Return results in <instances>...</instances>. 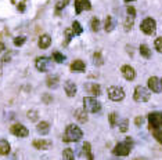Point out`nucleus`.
Masks as SVG:
<instances>
[{
    "label": "nucleus",
    "instance_id": "nucleus-32",
    "mask_svg": "<svg viewBox=\"0 0 162 160\" xmlns=\"http://www.w3.org/2000/svg\"><path fill=\"white\" fill-rule=\"evenodd\" d=\"M93 61L96 65H103V58H101V52H94L93 55Z\"/></svg>",
    "mask_w": 162,
    "mask_h": 160
},
{
    "label": "nucleus",
    "instance_id": "nucleus-44",
    "mask_svg": "<svg viewBox=\"0 0 162 160\" xmlns=\"http://www.w3.org/2000/svg\"><path fill=\"white\" fill-rule=\"evenodd\" d=\"M125 2H126V3H129V2H133V0H125Z\"/></svg>",
    "mask_w": 162,
    "mask_h": 160
},
{
    "label": "nucleus",
    "instance_id": "nucleus-10",
    "mask_svg": "<svg viewBox=\"0 0 162 160\" xmlns=\"http://www.w3.org/2000/svg\"><path fill=\"white\" fill-rule=\"evenodd\" d=\"M126 13H128V17H126V19H125V30H130L132 26H133V24H134L136 10H134V7L129 6V7L126 8Z\"/></svg>",
    "mask_w": 162,
    "mask_h": 160
},
{
    "label": "nucleus",
    "instance_id": "nucleus-22",
    "mask_svg": "<svg viewBox=\"0 0 162 160\" xmlns=\"http://www.w3.org/2000/svg\"><path fill=\"white\" fill-rule=\"evenodd\" d=\"M46 84H47V87H50V88H56L57 86H58V76H57V74L49 76L47 80H46Z\"/></svg>",
    "mask_w": 162,
    "mask_h": 160
},
{
    "label": "nucleus",
    "instance_id": "nucleus-9",
    "mask_svg": "<svg viewBox=\"0 0 162 160\" xmlns=\"http://www.w3.org/2000/svg\"><path fill=\"white\" fill-rule=\"evenodd\" d=\"M10 132L18 138H25V137H28V134H29L28 128H26L25 126H22V124H14V126H11Z\"/></svg>",
    "mask_w": 162,
    "mask_h": 160
},
{
    "label": "nucleus",
    "instance_id": "nucleus-7",
    "mask_svg": "<svg viewBox=\"0 0 162 160\" xmlns=\"http://www.w3.org/2000/svg\"><path fill=\"white\" fill-rule=\"evenodd\" d=\"M51 65H53V61L47 57H39L35 62V66L39 72H47L51 69Z\"/></svg>",
    "mask_w": 162,
    "mask_h": 160
},
{
    "label": "nucleus",
    "instance_id": "nucleus-34",
    "mask_svg": "<svg viewBox=\"0 0 162 160\" xmlns=\"http://www.w3.org/2000/svg\"><path fill=\"white\" fill-rule=\"evenodd\" d=\"M25 40H26L25 36H20V37H15V39H14V46H17V47L22 46V44L25 43Z\"/></svg>",
    "mask_w": 162,
    "mask_h": 160
},
{
    "label": "nucleus",
    "instance_id": "nucleus-23",
    "mask_svg": "<svg viewBox=\"0 0 162 160\" xmlns=\"http://www.w3.org/2000/svg\"><path fill=\"white\" fill-rule=\"evenodd\" d=\"M140 54H141V57H144V58H151V50H150V47L147 46V44H141L140 46Z\"/></svg>",
    "mask_w": 162,
    "mask_h": 160
},
{
    "label": "nucleus",
    "instance_id": "nucleus-43",
    "mask_svg": "<svg viewBox=\"0 0 162 160\" xmlns=\"http://www.w3.org/2000/svg\"><path fill=\"white\" fill-rule=\"evenodd\" d=\"M4 48H6V47H4V44H3V43H2V41H0V52L3 51V50H4Z\"/></svg>",
    "mask_w": 162,
    "mask_h": 160
},
{
    "label": "nucleus",
    "instance_id": "nucleus-8",
    "mask_svg": "<svg viewBox=\"0 0 162 160\" xmlns=\"http://www.w3.org/2000/svg\"><path fill=\"white\" fill-rule=\"evenodd\" d=\"M148 123H150V128L155 130L162 126V113L159 112H152L148 115Z\"/></svg>",
    "mask_w": 162,
    "mask_h": 160
},
{
    "label": "nucleus",
    "instance_id": "nucleus-26",
    "mask_svg": "<svg viewBox=\"0 0 162 160\" xmlns=\"http://www.w3.org/2000/svg\"><path fill=\"white\" fill-rule=\"evenodd\" d=\"M83 152H85V154L87 156V159H89V160H93L92 146H90V143H89V142H85V143H83Z\"/></svg>",
    "mask_w": 162,
    "mask_h": 160
},
{
    "label": "nucleus",
    "instance_id": "nucleus-39",
    "mask_svg": "<svg viewBox=\"0 0 162 160\" xmlns=\"http://www.w3.org/2000/svg\"><path fill=\"white\" fill-rule=\"evenodd\" d=\"M10 59H11V54L9 52V54H6L3 58H2V62H9Z\"/></svg>",
    "mask_w": 162,
    "mask_h": 160
},
{
    "label": "nucleus",
    "instance_id": "nucleus-4",
    "mask_svg": "<svg viewBox=\"0 0 162 160\" xmlns=\"http://www.w3.org/2000/svg\"><path fill=\"white\" fill-rule=\"evenodd\" d=\"M151 97V93L148 88L143 87V86H137L134 88V94H133V98L136 102H147Z\"/></svg>",
    "mask_w": 162,
    "mask_h": 160
},
{
    "label": "nucleus",
    "instance_id": "nucleus-37",
    "mask_svg": "<svg viewBox=\"0 0 162 160\" xmlns=\"http://www.w3.org/2000/svg\"><path fill=\"white\" fill-rule=\"evenodd\" d=\"M119 131H122V132L128 131V120H123L122 123L119 124Z\"/></svg>",
    "mask_w": 162,
    "mask_h": 160
},
{
    "label": "nucleus",
    "instance_id": "nucleus-5",
    "mask_svg": "<svg viewBox=\"0 0 162 160\" xmlns=\"http://www.w3.org/2000/svg\"><path fill=\"white\" fill-rule=\"evenodd\" d=\"M140 29H141L143 33H145V35H154L156 30V22L155 19L152 18H145L144 21L141 22V25H140Z\"/></svg>",
    "mask_w": 162,
    "mask_h": 160
},
{
    "label": "nucleus",
    "instance_id": "nucleus-16",
    "mask_svg": "<svg viewBox=\"0 0 162 160\" xmlns=\"http://www.w3.org/2000/svg\"><path fill=\"white\" fill-rule=\"evenodd\" d=\"M75 117L79 123H86L87 121V110L85 109H76L75 110Z\"/></svg>",
    "mask_w": 162,
    "mask_h": 160
},
{
    "label": "nucleus",
    "instance_id": "nucleus-15",
    "mask_svg": "<svg viewBox=\"0 0 162 160\" xmlns=\"http://www.w3.org/2000/svg\"><path fill=\"white\" fill-rule=\"evenodd\" d=\"M64 88H65V93H67L68 97H75V94H76V84L73 82H71V80L65 82Z\"/></svg>",
    "mask_w": 162,
    "mask_h": 160
},
{
    "label": "nucleus",
    "instance_id": "nucleus-42",
    "mask_svg": "<svg viewBox=\"0 0 162 160\" xmlns=\"http://www.w3.org/2000/svg\"><path fill=\"white\" fill-rule=\"evenodd\" d=\"M18 10H20V11H24V10H25V4H24V3L18 4Z\"/></svg>",
    "mask_w": 162,
    "mask_h": 160
},
{
    "label": "nucleus",
    "instance_id": "nucleus-36",
    "mask_svg": "<svg viewBox=\"0 0 162 160\" xmlns=\"http://www.w3.org/2000/svg\"><path fill=\"white\" fill-rule=\"evenodd\" d=\"M67 3H68V0H61V2H58V3H57V6H56V10L57 11L62 10V8L67 6Z\"/></svg>",
    "mask_w": 162,
    "mask_h": 160
},
{
    "label": "nucleus",
    "instance_id": "nucleus-41",
    "mask_svg": "<svg viewBox=\"0 0 162 160\" xmlns=\"http://www.w3.org/2000/svg\"><path fill=\"white\" fill-rule=\"evenodd\" d=\"M134 123H136V126L139 127L140 124H143V117H140V116H139V117H136V120H134Z\"/></svg>",
    "mask_w": 162,
    "mask_h": 160
},
{
    "label": "nucleus",
    "instance_id": "nucleus-18",
    "mask_svg": "<svg viewBox=\"0 0 162 160\" xmlns=\"http://www.w3.org/2000/svg\"><path fill=\"white\" fill-rule=\"evenodd\" d=\"M85 69H86V65H85V62L81 59H76L71 63V70L72 72H83Z\"/></svg>",
    "mask_w": 162,
    "mask_h": 160
},
{
    "label": "nucleus",
    "instance_id": "nucleus-25",
    "mask_svg": "<svg viewBox=\"0 0 162 160\" xmlns=\"http://www.w3.org/2000/svg\"><path fill=\"white\" fill-rule=\"evenodd\" d=\"M62 159L64 160H75V154H73V150L71 148L64 149L62 152Z\"/></svg>",
    "mask_w": 162,
    "mask_h": 160
},
{
    "label": "nucleus",
    "instance_id": "nucleus-2",
    "mask_svg": "<svg viewBox=\"0 0 162 160\" xmlns=\"http://www.w3.org/2000/svg\"><path fill=\"white\" fill-rule=\"evenodd\" d=\"M132 150V139L126 138L123 142H119L115 145V148L112 149V153L115 156H128Z\"/></svg>",
    "mask_w": 162,
    "mask_h": 160
},
{
    "label": "nucleus",
    "instance_id": "nucleus-13",
    "mask_svg": "<svg viewBox=\"0 0 162 160\" xmlns=\"http://www.w3.org/2000/svg\"><path fill=\"white\" fill-rule=\"evenodd\" d=\"M121 72H122L123 77H125L126 80H129V82L134 80V77H136V72H134V69L132 68L130 65H123L122 68H121Z\"/></svg>",
    "mask_w": 162,
    "mask_h": 160
},
{
    "label": "nucleus",
    "instance_id": "nucleus-46",
    "mask_svg": "<svg viewBox=\"0 0 162 160\" xmlns=\"http://www.w3.org/2000/svg\"><path fill=\"white\" fill-rule=\"evenodd\" d=\"M161 84H162V79H161Z\"/></svg>",
    "mask_w": 162,
    "mask_h": 160
},
{
    "label": "nucleus",
    "instance_id": "nucleus-47",
    "mask_svg": "<svg viewBox=\"0 0 162 160\" xmlns=\"http://www.w3.org/2000/svg\"><path fill=\"white\" fill-rule=\"evenodd\" d=\"M136 160H140V159H136Z\"/></svg>",
    "mask_w": 162,
    "mask_h": 160
},
{
    "label": "nucleus",
    "instance_id": "nucleus-1",
    "mask_svg": "<svg viewBox=\"0 0 162 160\" xmlns=\"http://www.w3.org/2000/svg\"><path fill=\"white\" fill-rule=\"evenodd\" d=\"M82 138H83L82 130L79 128L78 126H75V124H69V126L67 127V130H65V134H64V138H62V139H64L65 142H78Z\"/></svg>",
    "mask_w": 162,
    "mask_h": 160
},
{
    "label": "nucleus",
    "instance_id": "nucleus-33",
    "mask_svg": "<svg viewBox=\"0 0 162 160\" xmlns=\"http://www.w3.org/2000/svg\"><path fill=\"white\" fill-rule=\"evenodd\" d=\"M154 46H155V50L158 52H162V37H156L155 41H154Z\"/></svg>",
    "mask_w": 162,
    "mask_h": 160
},
{
    "label": "nucleus",
    "instance_id": "nucleus-6",
    "mask_svg": "<svg viewBox=\"0 0 162 160\" xmlns=\"http://www.w3.org/2000/svg\"><path fill=\"white\" fill-rule=\"evenodd\" d=\"M108 98L111 101L119 102L125 98V91H123L122 87H118V86H112V87L108 88Z\"/></svg>",
    "mask_w": 162,
    "mask_h": 160
},
{
    "label": "nucleus",
    "instance_id": "nucleus-24",
    "mask_svg": "<svg viewBox=\"0 0 162 160\" xmlns=\"http://www.w3.org/2000/svg\"><path fill=\"white\" fill-rule=\"evenodd\" d=\"M114 28H115L114 18H112V17H107V18H105V25H104V29H105V32H111Z\"/></svg>",
    "mask_w": 162,
    "mask_h": 160
},
{
    "label": "nucleus",
    "instance_id": "nucleus-3",
    "mask_svg": "<svg viewBox=\"0 0 162 160\" xmlns=\"http://www.w3.org/2000/svg\"><path fill=\"white\" fill-rule=\"evenodd\" d=\"M83 108L90 113H97L101 110V104L96 98H93V97H85Z\"/></svg>",
    "mask_w": 162,
    "mask_h": 160
},
{
    "label": "nucleus",
    "instance_id": "nucleus-45",
    "mask_svg": "<svg viewBox=\"0 0 162 160\" xmlns=\"http://www.w3.org/2000/svg\"><path fill=\"white\" fill-rule=\"evenodd\" d=\"M0 76H2V68H0Z\"/></svg>",
    "mask_w": 162,
    "mask_h": 160
},
{
    "label": "nucleus",
    "instance_id": "nucleus-28",
    "mask_svg": "<svg viewBox=\"0 0 162 160\" xmlns=\"http://www.w3.org/2000/svg\"><path fill=\"white\" fill-rule=\"evenodd\" d=\"M72 30L75 35H81L82 32H83V28L81 26V24H79L78 21H73L72 22Z\"/></svg>",
    "mask_w": 162,
    "mask_h": 160
},
{
    "label": "nucleus",
    "instance_id": "nucleus-30",
    "mask_svg": "<svg viewBox=\"0 0 162 160\" xmlns=\"http://www.w3.org/2000/svg\"><path fill=\"white\" fill-rule=\"evenodd\" d=\"M75 35L72 30V28H68V29H65V44H68L71 41V39H72V36Z\"/></svg>",
    "mask_w": 162,
    "mask_h": 160
},
{
    "label": "nucleus",
    "instance_id": "nucleus-14",
    "mask_svg": "<svg viewBox=\"0 0 162 160\" xmlns=\"http://www.w3.org/2000/svg\"><path fill=\"white\" fill-rule=\"evenodd\" d=\"M92 4L90 0H75V11L76 14H81L83 10H90Z\"/></svg>",
    "mask_w": 162,
    "mask_h": 160
},
{
    "label": "nucleus",
    "instance_id": "nucleus-38",
    "mask_svg": "<svg viewBox=\"0 0 162 160\" xmlns=\"http://www.w3.org/2000/svg\"><path fill=\"white\" fill-rule=\"evenodd\" d=\"M109 124H111L112 127L117 124V113H111V115H109Z\"/></svg>",
    "mask_w": 162,
    "mask_h": 160
},
{
    "label": "nucleus",
    "instance_id": "nucleus-21",
    "mask_svg": "<svg viewBox=\"0 0 162 160\" xmlns=\"http://www.w3.org/2000/svg\"><path fill=\"white\" fill-rule=\"evenodd\" d=\"M10 153V143L9 141L2 139L0 138V156H4V154Z\"/></svg>",
    "mask_w": 162,
    "mask_h": 160
},
{
    "label": "nucleus",
    "instance_id": "nucleus-20",
    "mask_svg": "<svg viewBox=\"0 0 162 160\" xmlns=\"http://www.w3.org/2000/svg\"><path fill=\"white\" fill-rule=\"evenodd\" d=\"M85 87H86L87 91H89L90 94H93V95H100V93H101V88L97 83H89V84H86Z\"/></svg>",
    "mask_w": 162,
    "mask_h": 160
},
{
    "label": "nucleus",
    "instance_id": "nucleus-17",
    "mask_svg": "<svg viewBox=\"0 0 162 160\" xmlns=\"http://www.w3.org/2000/svg\"><path fill=\"white\" fill-rule=\"evenodd\" d=\"M36 131L42 135L49 134V131H50V124H49L47 121H40V123H38V126H36Z\"/></svg>",
    "mask_w": 162,
    "mask_h": 160
},
{
    "label": "nucleus",
    "instance_id": "nucleus-35",
    "mask_svg": "<svg viewBox=\"0 0 162 160\" xmlns=\"http://www.w3.org/2000/svg\"><path fill=\"white\" fill-rule=\"evenodd\" d=\"M28 119L31 121H36L38 120V112L36 110H29L28 112Z\"/></svg>",
    "mask_w": 162,
    "mask_h": 160
},
{
    "label": "nucleus",
    "instance_id": "nucleus-12",
    "mask_svg": "<svg viewBox=\"0 0 162 160\" xmlns=\"http://www.w3.org/2000/svg\"><path fill=\"white\" fill-rule=\"evenodd\" d=\"M148 88H150L152 93H161L162 90V84L159 82V79L156 76H152L148 79Z\"/></svg>",
    "mask_w": 162,
    "mask_h": 160
},
{
    "label": "nucleus",
    "instance_id": "nucleus-29",
    "mask_svg": "<svg viewBox=\"0 0 162 160\" xmlns=\"http://www.w3.org/2000/svg\"><path fill=\"white\" fill-rule=\"evenodd\" d=\"M53 59L56 61L57 63H62L65 61V57L61 54V52H58V51H56V52H53Z\"/></svg>",
    "mask_w": 162,
    "mask_h": 160
},
{
    "label": "nucleus",
    "instance_id": "nucleus-27",
    "mask_svg": "<svg viewBox=\"0 0 162 160\" xmlns=\"http://www.w3.org/2000/svg\"><path fill=\"white\" fill-rule=\"evenodd\" d=\"M90 28H92L93 32H98V29H100V19H98L97 17L92 18V22H90Z\"/></svg>",
    "mask_w": 162,
    "mask_h": 160
},
{
    "label": "nucleus",
    "instance_id": "nucleus-11",
    "mask_svg": "<svg viewBox=\"0 0 162 160\" xmlns=\"http://www.w3.org/2000/svg\"><path fill=\"white\" fill-rule=\"evenodd\" d=\"M34 146L36 149H40V150H49L53 146V142L49 139H45V138H40V139H35L34 141Z\"/></svg>",
    "mask_w": 162,
    "mask_h": 160
},
{
    "label": "nucleus",
    "instance_id": "nucleus-40",
    "mask_svg": "<svg viewBox=\"0 0 162 160\" xmlns=\"http://www.w3.org/2000/svg\"><path fill=\"white\" fill-rule=\"evenodd\" d=\"M51 99H53V98H51V97L49 95V94H45V95H43V101H45L46 104H49V102H50Z\"/></svg>",
    "mask_w": 162,
    "mask_h": 160
},
{
    "label": "nucleus",
    "instance_id": "nucleus-19",
    "mask_svg": "<svg viewBox=\"0 0 162 160\" xmlns=\"http://www.w3.org/2000/svg\"><path fill=\"white\" fill-rule=\"evenodd\" d=\"M38 44H39V47L40 48H43V50L47 48V47L51 44V37L49 35H42L39 37V43Z\"/></svg>",
    "mask_w": 162,
    "mask_h": 160
},
{
    "label": "nucleus",
    "instance_id": "nucleus-31",
    "mask_svg": "<svg viewBox=\"0 0 162 160\" xmlns=\"http://www.w3.org/2000/svg\"><path fill=\"white\" fill-rule=\"evenodd\" d=\"M152 135H154V138H155L156 141H158L159 143H162V131L159 128H155L152 131Z\"/></svg>",
    "mask_w": 162,
    "mask_h": 160
}]
</instances>
